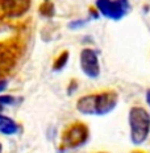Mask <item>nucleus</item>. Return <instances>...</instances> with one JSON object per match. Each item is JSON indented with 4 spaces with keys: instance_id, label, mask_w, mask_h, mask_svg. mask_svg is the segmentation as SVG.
I'll list each match as a JSON object with an SVG mask.
<instances>
[{
    "instance_id": "obj_1",
    "label": "nucleus",
    "mask_w": 150,
    "mask_h": 153,
    "mask_svg": "<svg viewBox=\"0 0 150 153\" xmlns=\"http://www.w3.org/2000/svg\"><path fill=\"white\" fill-rule=\"evenodd\" d=\"M119 103V95L115 91H101L84 95L76 100V110L87 116H104L112 112Z\"/></svg>"
},
{
    "instance_id": "obj_2",
    "label": "nucleus",
    "mask_w": 150,
    "mask_h": 153,
    "mask_svg": "<svg viewBox=\"0 0 150 153\" xmlns=\"http://www.w3.org/2000/svg\"><path fill=\"white\" fill-rule=\"evenodd\" d=\"M128 124L132 144H143L150 135V112L141 106H133L128 112Z\"/></svg>"
},
{
    "instance_id": "obj_3",
    "label": "nucleus",
    "mask_w": 150,
    "mask_h": 153,
    "mask_svg": "<svg viewBox=\"0 0 150 153\" xmlns=\"http://www.w3.org/2000/svg\"><path fill=\"white\" fill-rule=\"evenodd\" d=\"M90 137L88 127L82 122L72 123L70 127L65 129L62 135V148L65 149H75L87 143Z\"/></svg>"
},
{
    "instance_id": "obj_4",
    "label": "nucleus",
    "mask_w": 150,
    "mask_h": 153,
    "mask_svg": "<svg viewBox=\"0 0 150 153\" xmlns=\"http://www.w3.org/2000/svg\"><path fill=\"white\" fill-rule=\"evenodd\" d=\"M95 5L101 16L113 21L124 19L130 11L129 0H96Z\"/></svg>"
},
{
    "instance_id": "obj_5",
    "label": "nucleus",
    "mask_w": 150,
    "mask_h": 153,
    "mask_svg": "<svg viewBox=\"0 0 150 153\" xmlns=\"http://www.w3.org/2000/svg\"><path fill=\"white\" fill-rule=\"evenodd\" d=\"M79 65L81 69L87 78L96 79L100 75V62H99L98 53L91 48L82 49L79 56Z\"/></svg>"
},
{
    "instance_id": "obj_6",
    "label": "nucleus",
    "mask_w": 150,
    "mask_h": 153,
    "mask_svg": "<svg viewBox=\"0 0 150 153\" xmlns=\"http://www.w3.org/2000/svg\"><path fill=\"white\" fill-rule=\"evenodd\" d=\"M30 8V0H0V11L7 17L15 19L25 15Z\"/></svg>"
},
{
    "instance_id": "obj_7",
    "label": "nucleus",
    "mask_w": 150,
    "mask_h": 153,
    "mask_svg": "<svg viewBox=\"0 0 150 153\" xmlns=\"http://www.w3.org/2000/svg\"><path fill=\"white\" fill-rule=\"evenodd\" d=\"M16 61V56L13 50L5 44H0V75L8 73L13 68Z\"/></svg>"
},
{
    "instance_id": "obj_8",
    "label": "nucleus",
    "mask_w": 150,
    "mask_h": 153,
    "mask_svg": "<svg viewBox=\"0 0 150 153\" xmlns=\"http://www.w3.org/2000/svg\"><path fill=\"white\" fill-rule=\"evenodd\" d=\"M18 132V124L13 119L0 114V133L7 136L16 135Z\"/></svg>"
},
{
    "instance_id": "obj_9",
    "label": "nucleus",
    "mask_w": 150,
    "mask_h": 153,
    "mask_svg": "<svg viewBox=\"0 0 150 153\" xmlns=\"http://www.w3.org/2000/svg\"><path fill=\"white\" fill-rule=\"evenodd\" d=\"M69 58H70V53L69 52H63L61 56H58V58L55 59V62H54V65H53L54 71H61V70L67 65Z\"/></svg>"
},
{
    "instance_id": "obj_10",
    "label": "nucleus",
    "mask_w": 150,
    "mask_h": 153,
    "mask_svg": "<svg viewBox=\"0 0 150 153\" xmlns=\"http://www.w3.org/2000/svg\"><path fill=\"white\" fill-rule=\"evenodd\" d=\"M16 99L13 97H11V95H0V108L3 110V107L4 106H12V104H15Z\"/></svg>"
},
{
    "instance_id": "obj_11",
    "label": "nucleus",
    "mask_w": 150,
    "mask_h": 153,
    "mask_svg": "<svg viewBox=\"0 0 150 153\" xmlns=\"http://www.w3.org/2000/svg\"><path fill=\"white\" fill-rule=\"evenodd\" d=\"M7 86H8V81L7 79H0V92H3L7 88Z\"/></svg>"
},
{
    "instance_id": "obj_12",
    "label": "nucleus",
    "mask_w": 150,
    "mask_h": 153,
    "mask_svg": "<svg viewBox=\"0 0 150 153\" xmlns=\"http://www.w3.org/2000/svg\"><path fill=\"white\" fill-rule=\"evenodd\" d=\"M145 98H146V103H148V106H149V108H150V88H149L148 91H146Z\"/></svg>"
},
{
    "instance_id": "obj_13",
    "label": "nucleus",
    "mask_w": 150,
    "mask_h": 153,
    "mask_svg": "<svg viewBox=\"0 0 150 153\" xmlns=\"http://www.w3.org/2000/svg\"><path fill=\"white\" fill-rule=\"evenodd\" d=\"M132 153H143V152H140V151H134V152H132Z\"/></svg>"
},
{
    "instance_id": "obj_14",
    "label": "nucleus",
    "mask_w": 150,
    "mask_h": 153,
    "mask_svg": "<svg viewBox=\"0 0 150 153\" xmlns=\"http://www.w3.org/2000/svg\"><path fill=\"white\" fill-rule=\"evenodd\" d=\"M1 151H3V145L0 144V153H1Z\"/></svg>"
},
{
    "instance_id": "obj_15",
    "label": "nucleus",
    "mask_w": 150,
    "mask_h": 153,
    "mask_svg": "<svg viewBox=\"0 0 150 153\" xmlns=\"http://www.w3.org/2000/svg\"><path fill=\"white\" fill-rule=\"evenodd\" d=\"M99 153H105V152H99Z\"/></svg>"
},
{
    "instance_id": "obj_16",
    "label": "nucleus",
    "mask_w": 150,
    "mask_h": 153,
    "mask_svg": "<svg viewBox=\"0 0 150 153\" xmlns=\"http://www.w3.org/2000/svg\"><path fill=\"white\" fill-rule=\"evenodd\" d=\"M0 111H1V108H0Z\"/></svg>"
}]
</instances>
